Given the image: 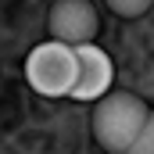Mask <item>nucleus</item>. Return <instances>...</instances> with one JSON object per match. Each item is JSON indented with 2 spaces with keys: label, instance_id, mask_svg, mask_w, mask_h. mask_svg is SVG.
Instances as JSON below:
<instances>
[{
  "label": "nucleus",
  "instance_id": "nucleus-1",
  "mask_svg": "<svg viewBox=\"0 0 154 154\" xmlns=\"http://www.w3.org/2000/svg\"><path fill=\"white\" fill-rule=\"evenodd\" d=\"M151 115V108L125 90H111L104 100H97L93 108V136L108 154H125L133 147V140L140 136L143 122Z\"/></svg>",
  "mask_w": 154,
  "mask_h": 154
},
{
  "label": "nucleus",
  "instance_id": "nucleus-2",
  "mask_svg": "<svg viewBox=\"0 0 154 154\" xmlns=\"http://www.w3.org/2000/svg\"><path fill=\"white\" fill-rule=\"evenodd\" d=\"M75 72H79L75 50L57 43V39H47V43L32 47L29 57H25V79L39 97H72Z\"/></svg>",
  "mask_w": 154,
  "mask_h": 154
},
{
  "label": "nucleus",
  "instance_id": "nucleus-3",
  "mask_svg": "<svg viewBox=\"0 0 154 154\" xmlns=\"http://www.w3.org/2000/svg\"><path fill=\"white\" fill-rule=\"evenodd\" d=\"M47 25H50V39H57V43L75 50V47L93 43V36H97V11L86 0H57L50 7Z\"/></svg>",
  "mask_w": 154,
  "mask_h": 154
},
{
  "label": "nucleus",
  "instance_id": "nucleus-4",
  "mask_svg": "<svg viewBox=\"0 0 154 154\" xmlns=\"http://www.w3.org/2000/svg\"><path fill=\"white\" fill-rule=\"evenodd\" d=\"M75 65L79 72H75L72 97L75 100H104L115 82V61L97 43H86V47H75Z\"/></svg>",
  "mask_w": 154,
  "mask_h": 154
},
{
  "label": "nucleus",
  "instance_id": "nucleus-5",
  "mask_svg": "<svg viewBox=\"0 0 154 154\" xmlns=\"http://www.w3.org/2000/svg\"><path fill=\"white\" fill-rule=\"evenodd\" d=\"M125 154H154V111L147 115L143 129H140V136L133 140V147H129Z\"/></svg>",
  "mask_w": 154,
  "mask_h": 154
},
{
  "label": "nucleus",
  "instance_id": "nucleus-6",
  "mask_svg": "<svg viewBox=\"0 0 154 154\" xmlns=\"http://www.w3.org/2000/svg\"><path fill=\"white\" fill-rule=\"evenodd\" d=\"M151 7V0H111V11L115 14H125V18H136Z\"/></svg>",
  "mask_w": 154,
  "mask_h": 154
}]
</instances>
